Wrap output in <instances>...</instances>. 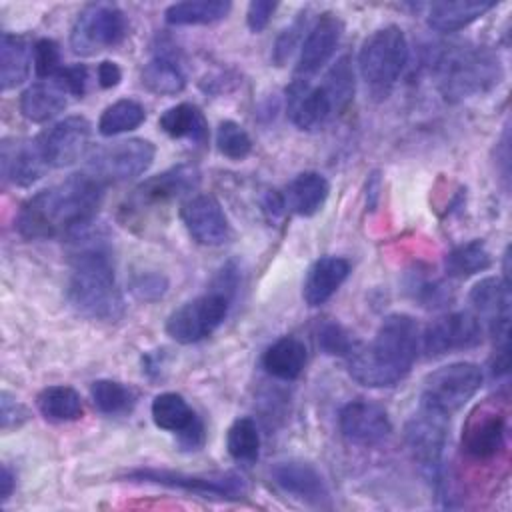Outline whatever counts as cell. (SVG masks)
Returning a JSON list of instances; mask_svg holds the SVG:
<instances>
[{
    "instance_id": "obj_37",
    "label": "cell",
    "mask_w": 512,
    "mask_h": 512,
    "mask_svg": "<svg viewBox=\"0 0 512 512\" xmlns=\"http://www.w3.org/2000/svg\"><path fill=\"white\" fill-rule=\"evenodd\" d=\"M226 450L236 462H254L260 454V432L250 416L236 418L226 432Z\"/></svg>"
},
{
    "instance_id": "obj_33",
    "label": "cell",
    "mask_w": 512,
    "mask_h": 512,
    "mask_svg": "<svg viewBox=\"0 0 512 512\" xmlns=\"http://www.w3.org/2000/svg\"><path fill=\"white\" fill-rule=\"evenodd\" d=\"M38 412L50 422H72L82 418L84 404L80 394L72 386L56 384L38 392L36 396Z\"/></svg>"
},
{
    "instance_id": "obj_9",
    "label": "cell",
    "mask_w": 512,
    "mask_h": 512,
    "mask_svg": "<svg viewBox=\"0 0 512 512\" xmlns=\"http://www.w3.org/2000/svg\"><path fill=\"white\" fill-rule=\"evenodd\" d=\"M154 156L156 148L150 140L128 138L96 148L88 156L86 172L102 184L122 182L144 174L154 162Z\"/></svg>"
},
{
    "instance_id": "obj_29",
    "label": "cell",
    "mask_w": 512,
    "mask_h": 512,
    "mask_svg": "<svg viewBox=\"0 0 512 512\" xmlns=\"http://www.w3.org/2000/svg\"><path fill=\"white\" fill-rule=\"evenodd\" d=\"M306 346L296 336H282L274 340L262 354V368L278 380H296L306 366Z\"/></svg>"
},
{
    "instance_id": "obj_44",
    "label": "cell",
    "mask_w": 512,
    "mask_h": 512,
    "mask_svg": "<svg viewBox=\"0 0 512 512\" xmlns=\"http://www.w3.org/2000/svg\"><path fill=\"white\" fill-rule=\"evenodd\" d=\"M168 278L162 272L146 270L130 280V292L142 302H156L168 292Z\"/></svg>"
},
{
    "instance_id": "obj_40",
    "label": "cell",
    "mask_w": 512,
    "mask_h": 512,
    "mask_svg": "<svg viewBox=\"0 0 512 512\" xmlns=\"http://www.w3.org/2000/svg\"><path fill=\"white\" fill-rule=\"evenodd\" d=\"M408 290L412 292V298L422 308H444L452 300V288L440 280V278H428V276H414L408 284Z\"/></svg>"
},
{
    "instance_id": "obj_7",
    "label": "cell",
    "mask_w": 512,
    "mask_h": 512,
    "mask_svg": "<svg viewBox=\"0 0 512 512\" xmlns=\"http://www.w3.org/2000/svg\"><path fill=\"white\" fill-rule=\"evenodd\" d=\"M484 374L474 362H452L424 378L420 404L446 416L460 410L482 386Z\"/></svg>"
},
{
    "instance_id": "obj_47",
    "label": "cell",
    "mask_w": 512,
    "mask_h": 512,
    "mask_svg": "<svg viewBox=\"0 0 512 512\" xmlns=\"http://www.w3.org/2000/svg\"><path fill=\"white\" fill-rule=\"evenodd\" d=\"M276 8H278V2H272V0H252L248 4V10H246V24H248L250 32H254V34L262 32L270 24Z\"/></svg>"
},
{
    "instance_id": "obj_6",
    "label": "cell",
    "mask_w": 512,
    "mask_h": 512,
    "mask_svg": "<svg viewBox=\"0 0 512 512\" xmlns=\"http://www.w3.org/2000/svg\"><path fill=\"white\" fill-rule=\"evenodd\" d=\"M128 18L124 10L110 2L86 4L70 30V48L78 56H94L124 40Z\"/></svg>"
},
{
    "instance_id": "obj_32",
    "label": "cell",
    "mask_w": 512,
    "mask_h": 512,
    "mask_svg": "<svg viewBox=\"0 0 512 512\" xmlns=\"http://www.w3.org/2000/svg\"><path fill=\"white\" fill-rule=\"evenodd\" d=\"M142 86L156 96H176L186 86V76L180 64L168 54H156L140 72Z\"/></svg>"
},
{
    "instance_id": "obj_39",
    "label": "cell",
    "mask_w": 512,
    "mask_h": 512,
    "mask_svg": "<svg viewBox=\"0 0 512 512\" xmlns=\"http://www.w3.org/2000/svg\"><path fill=\"white\" fill-rule=\"evenodd\" d=\"M216 148L230 160H244L252 152V138L234 120H222L216 128Z\"/></svg>"
},
{
    "instance_id": "obj_8",
    "label": "cell",
    "mask_w": 512,
    "mask_h": 512,
    "mask_svg": "<svg viewBox=\"0 0 512 512\" xmlns=\"http://www.w3.org/2000/svg\"><path fill=\"white\" fill-rule=\"evenodd\" d=\"M230 304V296L212 288L210 292L172 310L166 320V334L178 344H196L214 334V330L226 320Z\"/></svg>"
},
{
    "instance_id": "obj_31",
    "label": "cell",
    "mask_w": 512,
    "mask_h": 512,
    "mask_svg": "<svg viewBox=\"0 0 512 512\" xmlns=\"http://www.w3.org/2000/svg\"><path fill=\"white\" fill-rule=\"evenodd\" d=\"M230 10L228 0H184L170 4L164 20L170 26H206L224 20Z\"/></svg>"
},
{
    "instance_id": "obj_20",
    "label": "cell",
    "mask_w": 512,
    "mask_h": 512,
    "mask_svg": "<svg viewBox=\"0 0 512 512\" xmlns=\"http://www.w3.org/2000/svg\"><path fill=\"white\" fill-rule=\"evenodd\" d=\"M342 32L344 24L334 12L320 14L304 38L294 78L310 80V76H314L332 58L340 44Z\"/></svg>"
},
{
    "instance_id": "obj_46",
    "label": "cell",
    "mask_w": 512,
    "mask_h": 512,
    "mask_svg": "<svg viewBox=\"0 0 512 512\" xmlns=\"http://www.w3.org/2000/svg\"><path fill=\"white\" fill-rule=\"evenodd\" d=\"M52 78H58L64 88L70 92V96L74 98H82L86 94V86H88V68L84 64H70V66H62L60 72Z\"/></svg>"
},
{
    "instance_id": "obj_1",
    "label": "cell",
    "mask_w": 512,
    "mask_h": 512,
    "mask_svg": "<svg viewBox=\"0 0 512 512\" xmlns=\"http://www.w3.org/2000/svg\"><path fill=\"white\" fill-rule=\"evenodd\" d=\"M104 186L82 172L32 194L18 210V234L26 240H70L92 224L102 204Z\"/></svg>"
},
{
    "instance_id": "obj_22",
    "label": "cell",
    "mask_w": 512,
    "mask_h": 512,
    "mask_svg": "<svg viewBox=\"0 0 512 512\" xmlns=\"http://www.w3.org/2000/svg\"><path fill=\"white\" fill-rule=\"evenodd\" d=\"M274 484L286 494L310 504L328 506L330 492L322 474L304 460H284L276 462L270 470Z\"/></svg>"
},
{
    "instance_id": "obj_12",
    "label": "cell",
    "mask_w": 512,
    "mask_h": 512,
    "mask_svg": "<svg viewBox=\"0 0 512 512\" xmlns=\"http://www.w3.org/2000/svg\"><path fill=\"white\" fill-rule=\"evenodd\" d=\"M508 416L492 400L478 404L464 420L462 426V452L478 462L496 458L506 446Z\"/></svg>"
},
{
    "instance_id": "obj_34",
    "label": "cell",
    "mask_w": 512,
    "mask_h": 512,
    "mask_svg": "<svg viewBox=\"0 0 512 512\" xmlns=\"http://www.w3.org/2000/svg\"><path fill=\"white\" fill-rule=\"evenodd\" d=\"M492 264L490 250L484 240H470L452 248L444 258L446 274L452 278H468L488 270Z\"/></svg>"
},
{
    "instance_id": "obj_25",
    "label": "cell",
    "mask_w": 512,
    "mask_h": 512,
    "mask_svg": "<svg viewBox=\"0 0 512 512\" xmlns=\"http://www.w3.org/2000/svg\"><path fill=\"white\" fill-rule=\"evenodd\" d=\"M70 92L58 78H44L30 84L20 96V112L26 120L42 124L64 112Z\"/></svg>"
},
{
    "instance_id": "obj_24",
    "label": "cell",
    "mask_w": 512,
    "mask_h": 512,
    "mask_svg": "<svg viewBox=\"0 0 512 512\" xmlns=\"http://www.w3.org/2000/svg\"><path fill=\"white\" fill-rule=\"evenodd\" d=\"M350 262L342 256H322L310 268L302 284V298L308 306H322L344 284Z\"/></svg>"
},
{
    "instance_id": "obj_43",
    "label": "cell",
    "mask_w": 512,
    "mask_h": 512,
    "mask_svg": "<svg viewBox=\"0 0 512 512\" xmlns=\"http://www.w3.org/2000/svg\"><path fill=\"white\" fill-rule=\"evenodd\" d=\"M306 16H308L306 12H300V14L294 18V22H292L290 26H286V28L278 34V38H276V42H274V46H272V62H274L276 66H284V64L288 62V58L292 56V52L296 50L298 42L302 40V34H304V30H306V22H308Z\"/></svg>"
},
{
    "instance_id": "obj_3",
    "label": "cell",
    "mask_w": 512,
    "mask_h": 512,
    "mask_svg": "<svg viewBox=\"0 0 512 512\" xmlns=\"http://www.w3.org/2000/svg\"><path fill=\"white\" fill-rule=\"evenodd\" d=\"M420 350V328L408 314H388L368 344H358L346 358L348 374L366 388H390L402 382Z\"/></svg>"
},
{
    "instance_id": "obj_13",
    "label": "cell",
    "mask_w": 512,
    "mask_h": 512,
    "mask_svg": "<svg viewBox=\"0 0 512 512\" xmlns=\"http://www.w3.org/2000/svg\"><path fill=\"white\" fill-rule=\"evenodd\" d=\"M482 342V322L476 314L460 310L432 320L420 334V348L428 358L476 348Z\"/></svg>"
},
{
    "instance_id": "obj_10",
    "label": "cell",
    "mask_w": 512,
    "mask_h": 512,
    "mask_svg": "<svg viewBox=\"0 0 512 512\" xmlns=\"http://www.w3.org/2000/svg\"><path fill=\"white\" fill-rule=\"evenodd\" d=\"M448 418L446 414L422 406L406 422L404 440L412 460L428 478H438L442 468V456L448 440Z\"/></svg>"
},
{
    "instance_id": "obj_38",
    "label": "cell",
    "mask_w": 512,
    "mask_h": 512,
    "mask_svg": "<svg viewBox=\"0 0 512 512\" xmlns=\"http://www.w3.org/2000/svg\"><path fill=\"white\" fill-rule=\"evenodd\" d=\"M324 88V92L328 94L334 112L344 110L352 98H354V70H352V62L350 56H340L332 68L328 70V74L324 76V82L320 84Z\"/></svg>"
},
{
    "instance_id": "obj_41",
    "label": "cell",
    "mask_w": 512,
    "mask_h": 512,
    "mask_svg": "<svg viewBox=\"0 0 512 512\" xmlns=\"http://www.w3.org/2000/svg\"><path fill=\"white\" fill-rule=\"evenodd\" d=\"M360 342L338 322H326L318 330V346L328 356L348 358Z\"/></svg>"
},
{
    "instance_id": "obj_19",
    "label": "cell",
    "mask_w": 512,
    "mask_h": 512,
    "mask_svg": "<svg viewBox=\"0 0 512 512\" xmlns=\"http://www.w3.org/2000/svg\"><path fill=\"white\" fill-rule=\"evenodd\" d=\"M468 298L476 316L488 324V330L496 346L508 344L510 304H512L510 282L496 276L482 278L472 286Z\"/></svg>"
},
{
    "instance_id": "obj_16",
    "label": "cell",
    "mask_w": 512,
    "mask_h": 512,
    "mask_svg": "<svg viewBox=\"0 0 512 512\" xmlns=\"http://www.w3.org/2000/svg\"><path fill=\"white\" fill-rule=\"evenodd\" d=\"M338 426L342 436L356 446H376L392 432L386 408L366 398H356L344 404L338 414Z\"/></svg>"
},
{
    "instance_id": "obj_36",
    "label": "cell",
    "mask_w": 512,
    "mask_h": 512,
    "mask_svg": "<svg viewBox=\"0 0 512 512\" xmlns=\"http://www.w3.org/2000/svg\"><path fill=\"white\" fill-rule=\"evenodd\" d=\"M90 396H92L94 406L102 414H108V416L128 414L136 404V392L130 386H126L118 380H110V378L92 382Z\"/></svg>"
},
{
    "instance_id": "obj_4",
    "label": "cell",
    "mask_w": 512,
    "mask_h": 512,
    "mask_svg": "<svg viewBox=\"0 0 512 512\" xmlns=\"http://www.w3.org/2000/svg\"><path fill=\"white\" fill-rule=\"evenodd\" d=\"M442 96L450 102L484 94L500 84L502 62L486 46H450L436 58Z\"/></svg>"
},
{
    "instance_id": "obj_45",
    "label": "cell",
    "mask_w": 512,
    "mask_h": 512,
    "mask_svg": "<svg viewBox=\"0 0 512 512\" xmlns=\"http://www.w3.org/2000/svg\"><path fill=\"white\" fill-rule=\"evenodd\" d=\"M28 420V410L24 408V404H20L10 392H2L0 394V422H2V430L8 432L12 428L22 426Z\"/></svg>"
},
{
    "instance_id": "obj_18",
    "label": "cell",
    "mask_w": 512,
    "mask_h": 512,
    "mask_svg": "<svg viewBox=\"0 0 512 512\" xmlns=\"http://www.w3.org/2000/svg\"><path fill=\"white\" fill-rule=\"evenodd\" d=\"M152 422L166 432L178 434L180 446L198 450L204 444V424L178 392H162L150 404Z\"/></svg>"
},
{
    "instance_id": "obj_48",
    "label": "cell",
    "mask_w": 512,
    "mask_h": 512,
    "mask_svg": "<svg viewBox=\"0 0 512 512\" xmlns=\"http://www.w3.org/2000/svg\"><path fill=\"white\" fill-rule=\"evenodd\" d=\"M96 78H98L100 88H114L122 80V70H120V66L116 62L102 60L98 64V68H96Z\"/></svg>"
},
{
    "instance_id": "obj_42",
    "label": "cell",
    "mask_w": 512,
    "mask_h": 512,
    "mask_svg": "<svg viewBox=\"0 0 512 512\" xmlns=\"http://www.w3.org/2000/svg\"><path fill=\"white\" fill-rule=\"evenodd\" d=\"M32 60H34V72L40 80L56 76L64 66L60 58V46L52 38H40L34 42Z\"/></svg>"
},
{
    "instance_id": "obj_23",
    "label": "cell",
    "mask_w": 512,
    "mask_h": 512,
    "mask_svg": "<svg viewBox=\"0 0 512 512\" xmlns=\"http://www.w3.org/2000/svg\"><path fill=\"white\" fill-rule=\"evenodd\" d=\"M288 116L300 130H318L334 114L332 102L322 86H310L308 80L294 78L286 88Z\"/></svg>"
},
{
    "instance_id": "obj_15",
    "label": "cell",
    "mask_w": 512,
    "mask_h": 512,
    "mask_svg": "<svg viewBox=\"0 0 512 512\" xmlns=\"http://www.w3.org/2000/svg\"><path fill=\"white\" fill-rule=\"evenodd\" d=\"M92 126L84 116H66L42 134L38 142L50 168H66L78 162L90 144Z\"/></svg>"
},
{
    "instance_id": "obj_17",
    "label": "cell",
    "mask_w": 512,
    "mask_h": 512,
    "mask_svg": "<svg viewBox=\"0 0 512 512\" xmlns=\"http://www.w3.org/2000/svg\"><path fill=\"white\" fill-rule=\"evenodd\" d=\"M180 220L188 234L202 246H222L232 228L222 204L212 194H194L180 206Z\"/></svg>"
},
{
    "instance_id": "obj_21",
    "label": "cell",
    "mask_w": 512,
    "mask_h": 512,
    "mask_svg": "<svg viewBox=\"0 0 512 512\" xmlns=\"http://www.w3.org/2000/svg\"><path fill=\"white\" fill-rule=\"evenodd\" d=\"M0 166L6 182L26 188L38 182L48 170V162L42 154L38 136L36 138H6L2 140Z\"/></svg>"
},
{
    "instance_id": "obj_26",
    "label": "cell",
    "mask_w": 512,
    "mask_h": 512,
    "mask_svg": "<svg viewBox=\"0 0 512 512\" xmlns=\"http://www.w3.org/2000/svg\"><path fill=\"white\" fill-rule=\"evenodd\" d=\"M496 8L492 0H442L428 8L426 24L442 34L458 32Z\"/></svg>"
},
{
    "instance_id": "obj_14",
    "label": "cell",
    "mask_w": 512,
    "mask_h": 512,
    "mask_svg": "<svg viewBox=\"0 0 512 512\" xmlns=\"http://www.w3.org/2000/svg\"><path fill=\"white\" fill-rule=\"evenodd\" d=\"M200 184V172L194 164H178L172 166L134 188L126 210L132 212L162 208L168 202L190 194Z\"/></svg>"
},
{
    "instance_id": "obj_2",
    "label": "cell",
    "mask_w": 512,
    "mask_h": 512,
    "mask_svg": "<svg viewBox=\"0 0 512 512\" xmlns=\"http://www.w3.org/2000/svg\"><path fill=\"white\" fill-rule=\"evenodd\" d=\"M70 240H74L66 288L70 306L88 320H120L124 314V296L116 282L108 246L98 236H90L88 228Z\"/></svg>"
},
{
    "instance_id": "obj_49",
    "label": "cell",
    "mask_w": 512,
    "mask_h": 512,
    "mask_svg": "<svg viewBox=\"0 0 512 512\" xmlns=\"http://www.w3.org/2000/svg\"><path fill=\"white\" fill-rule=\"evenodd\" d=\"M262 212H264L270 220L280 218V216L286 212V198H284V194L278 192V190H268V192L262 196Z\"/></svg>"
},
{
    "instance_id": "obj_28",
    "label": "cell",
    "mask_w": 512,
    "mask_h": 512,
    "mask_svg": "<svg viewBox=\"0 0 512 512\" xmlns=\"http://www.w3.org/2000/svg\"><path fill=\"white\" fill-rule=\"evenodd\" d=\"M330 194V182L320 172H300L286 188V208L310 218L322 210Z\"/></svg>"
},
{
    "instance_id": "obj_50",
    "label": "cell",
    "mask_w": 512,
    "mask_h": 512,
    "mask_svg": "<svg viewBox=\"0 0 512 512\" xmlns=\"http://www.w3.org/2000/svg\"><path fill=\"white\" fill-rule=\"evenodd\" d=\"M14 488H16V474L12 472V468L8 464H4L2 474H0V498H2V502H6L12 496Z\"/></svg>"
},
{
    "instance_id": "obj_27",
    "label": "cell",
    "mask_w": 512,
    "mask_h": 512,
    "mask_svg": "<svg viewBox=\"0 0 512 512\" xmlns=\"http://www.w3.org/2000/svg\"><path fill=\"white\" fill-rule=\"evenodd\" d=\"M32 48L30 40L22 34H10L2 32L0 38V86L4 92L18 88L24 84L30 76V66H34L32 60Z\"/></svg>"
},
{
    "instance_id": "obj_5",
    "label": "cell",
    "mask_w": 512,
    "mask_h": 512,
    "mask_svg": "<svg viewBox=\"0 0 512 512\" xmlns=\"http://www.w3.org/2000/svg\"><path fill=\"white\" fill-rule=\"evenodd\" d=\"M408 62V40L400 26L388 24L374 30L360 46V74L378 96H386Z\"/></svg>"
},
{
    "instance_id": "obj_30",
    "label": "cell",
    "mask_w": 512,
    "mask_h": 512,
    "mask_svg": "<svg viewBox=\"0 0 512 512\" xmlns=\"http://www.w3.org/2000/svg\"><path fill=\"white\" fill-rule=\"evenodd\" d=\"M158 126L164 134L176 140H190L194 144H206L210 138L208 122L202 110L190 102H180L162 112Z\"/></svg>"
},
{
    "instance_id": "obj_35",
    "label": "cell",
    "mask_w": 512,
    "mask_h": 512,
    "mask_svg": "<svg viewBox=\"0 0 512 512\" xmlns=\"http://www.w3.org/2000/svg\"><path fill=\"white\" fill-rule=\"evenodd\" d=\"M146 120V110L132 98H122L104 108L98 118V132L106 138L136 130Z\"/></svg>"
},
{
    "instance_id": "obj_11",
    "label": "cell",
    "mask_w": 512,
    "mask_h": 512,
    "mask_svg": "<svg viewBox=\"0 0 512 512\" xmlns=\"http://www.w3.org/2000/svg\"><path fill=\"white\" fill-rule=\"evenodd\" d=\"M134 482H150L166 488H178L184 492H194L204 498L216 496L224 500H238L246 494V484L236 472H218V474H186L164 468H136L126 474Z\"/></svg>"
}]
</instances>
